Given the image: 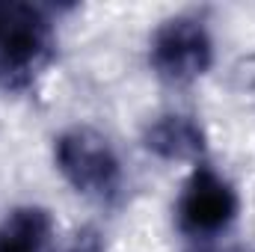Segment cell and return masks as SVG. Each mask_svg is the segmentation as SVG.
Returning <instances> with one entry per match:
<instances>
[{
	"mask_svg": "<svg viewBox=\"0 0 255 252\" xmlns=\"http://www.w3.org/2000/svg\"><path fill=\"white\" fill-rule=\"evenodd\" d=\"M51 217L42 208H18L0 226V252H45Z\"/></svg>",
	"mask_w": 255,
	"mask_h": 252,
	"instance_id": "cell-5",
	"label": "cell"
},
{
	"mask_svg": "<svg viewBox=\"0 0 255 252\" xmlns=\"http://www.w3.org/2000/svg\"><path fill=\"white\" fill-rule=\"evenodd\" d=\"M145 145L169 160H187L202 151V130L184 116H166L148 127Z\"/></svg>",
	"mask_w": 255,
	"mask_h": 252,
	"instance_id": "cell-6",
	"label": "cell"
},
{
	"mask_svg": "<svg viewBox=\"0 0 255 252\" xmlns=\"http://www.w3.org/2000/svg\"><path fill=\"white\" fill-rule=\"evenodd\" d=\"M238 196L211 169H196L181 196V223L187 232L214 235L235 220Z\"/></svg>",
	"mask_w": 255,
	"mask_h": 252,
	"instance_id": "cell-4",
	"label": "cell"
},
{
	"mask_svg": "<svg viewBox=\"0 0 255 252\" xmlns=\"http://www.w3.org/2000/svg\"><path fill=\"white\" fill-rule=\"evenodd\" d=\"M48 24L30 6L0 9V86H24L48 57Z\"/></svg>",
	"mask_w": 255,
	"mask_h": 252,
	"instance_id": "cell-1",
	"label": "cell"
},
{
	"mask_svg": "<svg viewBox=\"0 0 255 252\" xmlns=\"http://www.w3.org/2000/svg\"><path fill=\"white\" fill-rule=\"evenodd\" d=\"M151 65L163 80L187 83L211 65V39L193 18L166 21L151 42Z\"/></svg>",
	"mask_w": 255,
	"mask_h": 252,
	"instance_id": "cell-3",
	"label": "cell"
},
{
	"mask_svg": "<svg viewBox=\"0 0 255 252\" xmlns=\"http://www.w3.org/2000/svg\"><path fill=\"white\" fill-rule=\"evenodd\" d=\"M57 166L65 181L80 193H107L119 178V160L107 139L89 127H77L60 136Z\"/></svg>",
	"mask_w": 255,
	"mask_h": 252,
	"instance_id": "cell-2",
	"label": "cell"
}]
</instances>
